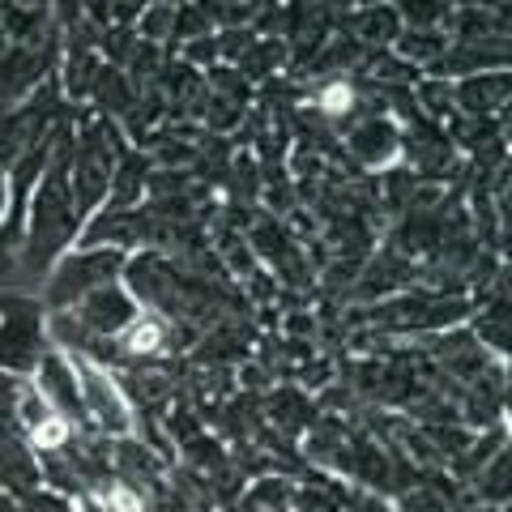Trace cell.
Listing matches in <instances>:
<instances>
[{"instance_id": "obj_1", "label": "cell", "mask_w": 512, "mask_h": 512, "mask_svg": "<svg viewBox=\"0 0 512 512\" xmlns=\"http://www.w3.org/2000/svg\"><path fill=\"white\" fill-rule=\"evenodd\" d=\"M69 163H73V137L56 133L52 158H47V167H43V188L35 197V210H30V244H26L30 269H43L73 235L77 205H73V192H69Z\"/></svg>"}, {"instance_id": "obj_2", "label": "cell", "mask_w": 512, "mask_h": 512, "mask_svg": "<svg viewBox=\"0 0 512 512\" xmlns=\"http://www.w3.org/2000/svg\"><path fill=\"white\" fill-rule=\"evenodd\" d=\"M116 154H120V141L111 133V124L90 120L73 154V205L77 210H90V205L103 201V192L111 188V171H116Z\"/></svg>"}, {"instance_id": "obj_3", "label": "cell", "mask_w": 512, "mask_h": 512, "mask_svg": "<svg viewBox=\"0 0 512 512\" xmlns=\"http://www.w3.org/2000/svg\"><path fill=\"white\" fill-rule=\"evenodd\" d=\"M43 359L39 308L30 299H0V367L5 372H35Z\"/></svg>"}, {"instance_id": "obj_4", "label": "cell", "mask_w": 512, "mask_h": 512, "mask_svg": "<svg viewBox=\"0 0 512 512\" xmlns=\"http://www.w3.org/2000/svg\"><path fill=\"white\" fill-rule=\"evenodd\" d=\"M116 274H120V252L116 248L64 256V265L56 269L52 286H47V299H52L56 308H64V303H82L90 291L111 286V278H116Z\"/></svg>"}, {"instance_id": "obj_5", "label": "cell", "mask_w": 512, "mask_h": 512, "mask_svg": "<svg viewBox=\"0 0 512 512\" xmlns=\"http://www.w3.org/2000/svg\"><path fill=\"white\" fill-rule=\"evenodd\" d=\"M69 367L77 372V393H82V410H90V414H94V423H103V431H124V427H128V406H124V397L116 393V384H111L86 355L69 359Z\"/></svg>"}, {"instance_id": "obj_6", "label": "cell", "mask_w": 512, "mask_h": 512, "mask_svg": "<svg viewBox=\"0 0 512 512\" xmlns=\"http://www.w3.org/2000/svg\"><path fill=\"white\" fill-rule=\"evenodd\" d=\"M77 325H82L90 338H116V333L133 320V299H128L124 291H116V286H99V291H90L82 303H77Z\"/></svg>"}, {"instance_id": "obj_7", "label": "cell", "mask_w": 512, "mask_h": 512, "mask_svg": "<svg viewBox=\"0 0 512 512\" xmlns=\"http://www.w3.org/2000/svg\"><path fill=\"white\" fill-rule=\"evenodd\" d=\"M461 316H466V299H427V295L397 299L393 308H384V312H380L384 325H397V329L453 325V320H461Z\"/></svg>"}, {"instance_id": "obj_8", "label": "cell", "mask_w": 512, "mask_h": 512, "mask_svg": "<svg viewBox=\"0 0 512 512\" xmlns=\"http://www.w3.org/2000/svg\"><path fill=\"white\" fill-rule=\"evenodd\" d=\"M171 346V325L163 316H133L128 325L120 329V342H116V359L120 363H141V359H154Z\"/></svg>"}, {"instance_id": "obj_9", "label": "cell", "mask_w": 512, "mask_h": 512, "mask_svg": "<svg viewBox=\"0 0 512 512\" xmlns=\"http://www.w3.org/2000/svg\"><path fill=\"white\" fill-rule=\"evenodd\" d=\"M47 158H52V141H39L35 150H26V154L18 158V163H13V180L5 184V188H9V192H5V197H9V231H5V235H9V239L22 231L30 184H35V175L47 167Z\"/></svg>"}, {"instance_id": "obj_10", "label": "cell", "mask_w": 512, "mask_h": 512, "mask_svg": "<svg viewBox=\"0 0 512 512\" xmlns=\"http://www.w3.org/2000/svg\"><path fill=\"white\" fill-rule=\"evenodd\" d=\"M39 393H43L56 410L73 414L77 423L86 419V410H82V393H77V376H73L69 359H60V355H43V359H39Z\"/></svg>"}, {"instance_id": "obj_11", "label": "cell", "mask_w": 512, "mask_h": 512, "mask_svg": "<svg viewBox=\"0 0 512 512\" xmlns=\"http://www.w3.org/2000/svg\"><path fill=\"white\" fill-rule=\"evenodd\" d=\"M43 69H47V52H35V47H13V52H5L0 56V103L26 94L43 77Z\"/></svg>"}, {"instance_id": "obj_12", "label": "cell", "mask_w": 512, "mask_h": 512, "mask_svg": "<svg viewBox=\"0 0 512 512\" xmlns=\"http://www.w3.org/2000/svg\"><path fill=\"white\" fill-rule=\"evenodd\" d=\"M346 146H350V154H355L359 163L380 167V163H389V158L397 154V128L389 120L367 116V120H359L355 128H350Z\"/></svg>"}, {"instance_id": "obj_13", "label": "cell", "mask_w": 512, "mask_h": 512, "mask_svg": "<svg viewBox=\"0 0 512 512\" xmlns=\"http://www.w3.org/2000/svg\"><path fill=\"white\" fill-rule=\"evenodd\" d=\"M508 99V73H491V77H466L457 86V103L466 111H495Z\"/></svg>"}, {"instance_id": "obj_14", "label": "cell", "mask_w": 512, "mask_h": 512, "mask_svg": "<svg viewBox=\"0 0 512 512\" xmlns=\"http://www.w3.org/2000/svg\"><path fill=\"white\" fill-rule=\"evenodd\" d=\"M116 461H120V474H124V483H137V487H146L154 483V474H158V461L150 457V448H141L133 440H124L116 448Z\"/></svg>"}, {"instance_id": "obj_15", "label": "cell", "mask_w": 512, "mask_h": 512, "mask_svg": "<svg viewBox=\"0 0 512 512\" xmlns=\"http://www.w3.org/2000/svg\"><path fill=\"white\" fill-rule=\"evenodd\" d=\"M355 107H359V90L350 82H329L316 94V116H325V120H350Z\"/></svg>"}, {"instance_id": "obj_16", "label": "cell", "mask_w": 512, "mask_h": 512, "mask_svg": "<svg viewBox=\"0 0 512 512\" xmlns=\"http://www.w3.org/2000/svg\"><path fill=\"white\" fill-rule=\"evenodd\" d=\"M103 512H150L154 508V495L146 487H137V483H107L103 491Z\"/></svg>"}, {"instance_id": "obj_17", "label": "cell", "mask_w": 512, "mask_h": 512, "mask_svg": "<svg viewBox=\"0 0 512 512\" xmlns=\"http://www.w3.org/2000/svg\"><path fill=\"white\" fill-rule=\"evenodd\" d=\"M141 222H146V218H137V214H116V210H111V214H103V218L86 231V239H90V244H99V239H124V244H133V239L146 235V227H141Z\"/></svg>"}, {"instance_id": "obj_18", "label": "cell", "mask_w": 512, "mask_h": 512, "mask_svg": "<svg viewBox=\"0 0 512 512\" xmlns=\"http://www.w3.org/2000/svg\"><path fill=\"white\" fill-rule=\"evenodd\" d=\"M141 180H146V158H128V163L120 167V175H116V180H111V188H116V192H111V210L124 214L128 205L137 201V188H141Z\"/></svg>"}, {"instance_id": "obj_19", "label": "cell", "mask_w": 512, "mask_h": 512, "mask_svg": "<svg viewBox=\"0 0 512 512\" xmlns=\"http://www.w3.org/2000/svg\"><path fill=\"white\" fill-rule=\"evenodd\" d=\"M504 60V43H483V47H457V56H444L436 60V69L440 73H457V69H474V64H500Z\"/></svg>"}, {"instance_id": "obj_20", "label": "cell", "mask_w": 512, "mask_h": 512, "mask_svg": "<svg viewBox=\"0 0 512 512\" xmlns=\"http://www.w3.org/2000/svg\"><path fill=\"white\" fill-rule=\"evenodd\" d=\"M274 419L286 427V431H299V427H308V397H299L295 389H282V393H274Z\"/></svg>"}, {"instance_id": "obj_21", "label": "cell", "mask_w": 512, "mask_h": 512, "mask_svg": "<svg viewBox=\"0 0 512 512\" xmlns=\"http://www.w3.org/2000/svg\"><path fill=\"white\" fill-rule=\"evenodd\" d=\"M69 440H73V427L64 423L60 414H52V419L39 427H30V444H35L39 453H60V448H69Z\"/></svg>"}, {"instance_id": "obj_22", "label": "cell", "mask_w": 512, "mask_h": 512, "mask_svg": "<svg viewBox=\"0 0 512 512\" xmlns=\"http://www.w3.org/2000/svg\"><path fill=\"white\" fill-rule=\"evenodd\" d=\"M508 466H512V461H508V453L500 448L495 461H491V470L478 474V491H483L487 500H504V495H508Z\"/></svg>"}, {"instance_id": "obj_23", "label": "cell", "mask_w": 512, "mask_h": 512, "mask_svg": "<svg viewBox=\"0 0 512 512\" xmlns=\"http://www.w3.org/2000/svg\"><path fill=\"white\" fill-rule=\"evenodd\" d=\"M478 333H483L495 350H508V303L504 299H495V308L478 320Z\"/></svg>"}, {"instance_id": "obj_24", "label": "cell", "mask_w": 512, "mask_h": 512, "mask_svg": "<svg viewBox=\"0 0 512 512\" xmlns=\"http://www.w3.org/2000/svg\"><path fill=\"white\" fill-rule=\"evenodd\" d=\"M94 86H99V103H107L111 111H124L128 99H133L120 73H99V77H94Z\"/></svg>"}, {"instance_id": "obj_25", "label": "cell", "mask_w": 512, "mask_h": 512, "mask_svg": "<svg viewBox=\"0 0 512 512\" xmlns=\"http://www.w3.org/2000/svg\"><path fill=\"white\" fill-rule=\"evenodd\" d=\"M500 448H504V436H500V431H495V436H491V440H483V444H478V448H470V453H466V457H461V470H466V474H474V470H483V466H487V457H491V453H500Z\"/></svg>"}, {"instance_id": "obj_26", "label": "cell", "mask_w": 512, "mask_h": 512, "mask_svg": "<svg viewBox=\"0 0 512 512\" xmlns=\"http://www.w3.org/2000/svg\"><path fill=\"white\" fill-rule=\"evenodd\" d=\"M393 30H397V22H393V9L363 13V35H367V39H389Z\"/></svg>"}, {"instance_id": "obj_27", "label": "cell", "mask_w": 512, "mask_h": 512, "mask_svg": "<svg viewBox=\"0 0 512 512\" xmlns=\"http://www.w3.org/2000/svg\"><path fill=\"white\" fill-rule=\"evenodd\" d=\"M26 512H73L64 495H43V491H30L26 495Z\"/></svg>"}, {"instance_id": "obj_28", "label": "cell", "mask_w": 512, "mask_h": 512, "mask_svg": "<svg viewBox=\"0 0 512 512\" xmlns=\"http://www.w3.org/2000/svg\"><path fill=\"white\" fill-rule=\"evenodd\" d=\"M402 508L406 512H444V495H436V491H414V495H406V500H402Z\"/></svg>"}, {"instance_id": "obj_29", "label": "cell", "mask_w": 512, "mask_h": 512, "mask_svg": "<svg viewBox=\"0 0 512 512\" xmlns=\"http://www.w3.org/2000/svg\"><path fill=\"white\" fill-rule=\"evenodd\" d=\"M256 504L261 508H282L286 504V483H261L256 487Z\"/></svg>"}, {"instance_id": "obj_30", "label": "cell", "mask_w": 512, "mask_h": 512, "mask_svg": "<svg viewBox=\"0 0 512 512\" xmlns=\"http://www.w3.org/2000/svg\"><path fill=\"white\" fill-rule=\"evenodd\" d=\"M431 52H440L436 35H410L406 39V56H431Z\"/></svg>"}, {"instance_id": "obj_31", "label": "cell", "mask_w": 512, "mask_h": 512, "mask_svg": "<svg viewBox=\"0 0 512 512\" xmlns=\"http://www.w3.org/2000/svg\"><path fill=\"white\" fill-rule=\"evenodd\" d=\"M146 30H150V35H167V30H175V13L171 9H154Z\"/></svg>"}, {"instance_id": "obj_32", "label": "cell", "mask_w": 512, "mask_h": 512, "mask_svg": "<svg viewBox=\"0 0 512 512\" xmlns=\"http://www.w3.org/2000/svg\"><path fill=\"white\" fill-rule=\"evenodd\" d=\"M0 512H22V504H18V500H13V495H9V491H0Z\"/></svg>"}, {"instance_id": "obj_33", "label": "cell", "mask_w": 512, "mask_h": 512, "mask_svg": "<svg viewBox=\"0 0 512 512\" xmlns=\"http://www.w3.org/2000/svg\"><path fill=\"white\" fill-rule=\"evenodd\" d=\"M9 197H5V175H0V205H5Z\"/></svg>"}, {"instance_id": "obj_34", "label": "cell", "mask_w": 512, "mask_h": 512, "mask_svg": "<svg viewBox=\"0 0 512 512\" xmlns=\"http://www.w3.org/2000/svg\"><path fill=\"white\" fill-rule=\"evenodd\" d=\"M5 269H9V261H5V252H0V274H5Z\"/></svg>"}, {"instance_id": "obj_35", "label": "cell", "mask_w": 512, "mask_h": 512, "mask_svg": "<svg viewBox=\"0 0 512 512\" xmlns=\"http://www.w3.org/2000/svg\"><path fill=\"white\" fill-rule=\"evenodd\" d=\"M86 512H103V508H86Z\"/></svg>"}]
</instances>
